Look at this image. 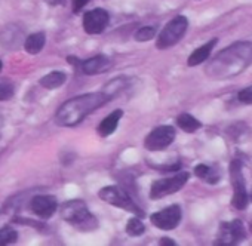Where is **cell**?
Masks as SVG:
<instances>
[{"label":"cell","instance_id":"6da1fadb","mask_svg":"<svg viewBox=\"0 0 252 246\" xmlns=\"http://www.w3.org/2000/svg\"><path fill=\"white\" fill-rule=\"evenodd\" d=\"M252 64V42H239L221 51L211 65L208 74L215 79H230L237 76Z\"/></svg>","mask_w":252,"mask_h":246},{"label":"cell","instance_id":"7a4b0ae2","mask_svg":"<svg viewBox=\"0 0 252 246\" xmlns=\"http://www.w3.org/2000/svg\"><path fill=\"white\" fill-rule=\"evenodd\" d=\"M111 98L105 92H92L65 101L57 111V122L61 126H76L96 108L105 105Z\"/></svg>","mask_w":252,"mask_h":246},{"label":"cell","instance_id":"3957f363","mask_svg":"<svg viewBox=\"0 0 252 246\" xmlns=\"http://www.w3.org/2000/svg\"><path fill=\"white\" fill-rule=\"evenodd\" d=\"M61 218L70 222L73 227L79 228L80 231H91L98 225L95 216L89 212L83 200H68L63 203Z\"/></svg>","mask_w":252,"mask_h":246},{"label":"cell","instance_id":"277c9868","mask_svg":"<svg viewBox=\"0 0 252 246\" xmlns=\"http://www.w3.org/2000/svg\"><path fill=\"white\" fill-rule=\"evenodd\" d=\"M98 196L101 200H104L108 205L125 209L126 212H131L140 218L144 216V211L132 200V197L129 196L128 191L122 187H119V185H107V187L99 190Z\"/></svg>","mask_w":252,"mask_h":246},{"label":"cell","instance_id":"5b68a950","mask_svg":"<svg viewBox=\"0 0 252 246\" xmlns=\"http://www.w3.org/2000/svg\"><path fill=\"white\" fill-rule=\"evenodd\" d=\"M187 29H189V20L184 15H178L172 18L158 37V42H156L158 49H168L177 45L186 34Z\"/></svg>","mask_w":252,"mask_h":246},{"label":"cell","instance_id":"8992f818","mask_svg":"<svg viewBox=\"0 0 252 246\" xmlns=\"http://www.w3.org/2000/svg\"><path fill=\"white\" fill-rule=\"evenodd\" d=\"M230 178H231V185L234 188V196L231 199V205L243 211L248 206V193H246V185H245V178L242 174V163L234 159L230 163Z\"/></svg>","mask_w":252,"mask_h":246},{"label":"cell","instance_id":"52a82bcc","mask_svg":"<svg viewBox=\"0 0 252 246\" xmlns=\"http://www.w3.org/2000/svg\"><path fill=\"white\" fill-rule=\"evenodd\" d=\"M187 180H189V174L187 172H180L175 177L155 181L152 184V188H150V199L152 200H159V199H163V197H166L169 194L177 193L178 190H181L186 185Z\"/></svg>","mask_w":252,"mask_h":246},{"label":"cell","instance_id":"ba28073f","mask_svg":"<svg viewBox=\"0 0 252 246\" xmlns=\"http://www.w3.org/2000/svg\"><path fill=\"white\" fill-rule=\"evenodd\" d=\"M175 140V129L172 126H158L156 129H153L146 141H144V147L149 152H162L165 149H168Z\"/></svg>","mask_w":252,"mask_h":246},{"label":"cell","instance_id":"9c48e42d","mask_svg":"<svg viewBox=\"0 0 252 246\" xmlns=\"http://www.w3.org/2000/svg\"><path fill=\"white\" fill-rule=\"evenodd\" d=\"M181 208L178 205H171L150 216V221L155 227L160 230H174L181 221Z\"/></svg>","mask_w":252,"mask_h":246},{"label":"cell","instance_id":"30bf717a","mask_svg":"<svg viewBox=\"0 0 252 246\" xmlns=\"http://www.w3.org/2000/svg\"><path fill=\"white\" fill-rule=\"evenodd\" d=\"M110 23V15L107 11L101 9V8H96V9H92L89 12H86L83 15V20H82V26H83V30L88 33V34H99L105 30V27L108 26Z\"/></svg>","mask_w":252,"mask_h":246},{"label":"cell","instance_id":"8fae6325","mask_svg":"<svg viewBox=\"0 0 252 246\" xmlns=\"http://www.w3.org/2000/svg\"><path fill=\"white\" fill-rule=\"evenodd\" d=\"M245 237V228L243 224L239 219H234L231 222H222L220 225V233L215 245H225L231 246L239 243Z\"/></svg>","mask_w":252,"mask_h":246},{"label":"cell","instance_id":"7c38bea8","mask_svg":"<svg viewBox=\"0 0 252 246\" xmlns=\"http://www.w3.org/2000/svg\"><path fill=\"white\" fill-rule=\"evenodd\" d=\"M30 209L36 216L46 219L55 214V211L58 209V202L54 196H49V194L34 196L30 200Z\"/></svg>","mask_w":252,"mask_h":246},{"label":"cell","instance_id":"4fadbf2b","mask_svg":"<svg viewBox=\"0 0 252 246\" xmlns=\"http://www.w3.org/2000/svg\"><path fill=\"white\" fill-rule=\"evenodd\" d=\"M82 71L86 76H92V74H99V73H105L107 70H110L111 67V60L105 55H96L92 57L89 60H85L80 62Z\"/></svg>","mask_w":252,"mask_h":246},{"label":"cell","instance_id":"5bb4252c","mask_svg":"<svg viewBox=\"0 0 252 246\" xmlns=\"http://www.w3.org/2000/svg\"><path fill=\"white\" fill-rule=\"evenodd\" d=\"M123 116V111L122 110H114L113 113H110L107 117L102 119V122L99 123L98 126V134L101 137H108L111 135L116 129H117V123L120 122Z\"/></svg>","mask_w":252,"mask_h":246},{"label":"cell","instance_id":"9a60e30c","mask_svg":"<svg viewBox=\"0 0 252 246\" xmlns=\"http://www.w3.org/2000/svg\"><path fill=\"white\" fill-rule=\"evenodd\" d=\"M215 45H217V39H212V40H209L208 43H205L203 46H200V48H197L196 51H193L191 55H190L189 60H187V64H189L190 67H196V65L202 64L203 61H206Z\"/></svg>","mask_w":252,"mask_h":246},{"label":"cell","instance_id":"2e32d148","mask_svg":"<svg viewBox=\"0 0 252 246\" xmlns=\"http://www.w3.org/2000/svg\"><path fill=\"white\" fill-rule=\"evenodd\" d=\"M45 42H46L45 33H33V34H30V36L26 39V42H24L26 52H29L30 55L39 54V52L43 49Z\"/></svg>","mask_w":252,"mask_h":246},{"label":"cell","instance_id":"e0dca14e","mask_svg":"<svg viewBox=\"0 0 252 246\" xmlns=\"http://www.w3.org/2000/svg\"><path fill=\"white\" fill-rule=\"evenodd\" d=\"M67 80V74L64 71H52L46 76H43L40 79V85L45 88V89H57L60 88L61 85H64Z\"/></svg>","mask_w":252,"mask_h":246},{"label":"cell","instance_id":"ac0fdd59","mask_svg":"<svg viewBox=\"0 0 252 246\" xmlns=\"http://www.w3.org/2000/svg\"><path fill=\"white\" fill-rule=\"evenodd\" d=\"M177 125H178L184 132L191 134V132H194V131H197V129L200 128V122H199L197 119H194L191 114L183 113V114H180L178 119H177Z\"/></svg>","mask_w":252,"mask_h":246},{"label":"cell","instance_id":"d6986e66","mask_svg":"<svg viewBox=\"0 0 252 246\" xmlns=\"http://www.w3.org/2000/svg\"><path fill=\"white\" fill-rule=\"evenodd\" d=\"M194 174H196V177L208 181L209 184H217V181H218V174L206 165H197L194 168Z\"/></svg>","mask_w":252,"mask_h":246},{"label":"cell","instance_id":"ffe728a7","mask_svg":"<svg viewBox=\"0 0 252 246\" xmlns=\"http://www.w3.org/2000/svg\"><path fill=\"white\" fill-rule=\"evenodd\" d=\"M126 233L132 237H138L146 233V225L143 224L140 216H134L126 222Z\"/></svg>","mask_w":252,"mask_h":246},{"label":"cell","instance_id":"44dd1931","mask_svg":"<svg viewBox=\"0 0 252 246\" xmlns=\"http://www.w3.org/2000/svg\"><path fill=\"white\" fill-rule=\"evenodd\" d=\"M18 239V233L12 227H2L0 228V246L12 245Z\"/></svg>","mask_w":252,"mask_h":246},{"label":"cell","instance_id":"7402d4cb","mask_svg":"<svg viewBox=\"0 0 252 246\" xmlns=\"http://www.w3.org/2000/svg\"><path fill=\"white\" fill-rule=\"evenodd\" d=\"M156 36V29L152 26L147 27H141L137 33H135V40L137 42H149Z\"/></svg>","mask_w":252,"mask_h":246},{"label":"cell","instance_id":"603a6c76","mask_svg":"<svg viewBox=\"0 0 252 246\" xmlns=\"http://www.w3.org/2000/svg\"><path fill=\"white\" fill-rule=\"evenodd\" d=\"M15 93L14 85L8 80H0V101L11 99Z\"/></svg>","mask_w":252,"mask_h":246},{"label":"cell","instance_id":"cb8c5ba5","mask_svg":"<svg viewBox=\"0 0 252 246\" xmlns=\"http://www.w3.org/2000/svg\"><path fill=\"white\" fill-rule=\"evenodd\" d=\"M237 98L242 104H252V86H248L243 91H240Z\"/></svg>","mask_w":252,"mask_h":246},{"label":"cell","instance_id":"d4e9b609","mask_svg":"<svg viewBox=\"0 0 252 246\" xmlns=\"http://www.w3.org/2000/svg\"><path fill=\"white\" fill-rule=\"evenodd\" d=\"M88 2H89V0H73V12H74V14L80 12V9H82Z\"/></svg>","mask_w":252,"mask_h":246},{"label":"cell","instance_id":"484cf974","mask_svg":"<svg viewBox=\"0 0 252 246\" xmlns=\"http://www.w3.org/2000/svg\"><path fill=\"white\" fill-rule=\"evenodd\" d=\"M160 245H162V246H165V245L175 246V242H174L172 239H166V237H163V239H160Z\"/></svg>","mask_w":252,"mask_h":246},{"label":"cell","instance_id":"4316f807","mask_svg":"<svg viewBox=\"0 0 252 246\" xmlns=\"http://www.w3.org/2000/svg\"><path fill=\"white\" fill-rule=\"evenodd\" d=\"M46 3L52 5V6H57V5H64L65 3V0H45Z\"/></svg>","mask_w":252,"mask_h":246},{"label":"cell","instance_id":"83f0119b","mask_svg":"<svg viewBox=\"0 0 252 246\" xmlns=\"http://www.w3.org/2000/svg\"><path fill=\"white\" fill-rule=\"evenodd\" d=\"M2 68H3V62L0 61V71H2Z\"/></svg>","mask_w":252,"mask_h":246}]
</instances>
